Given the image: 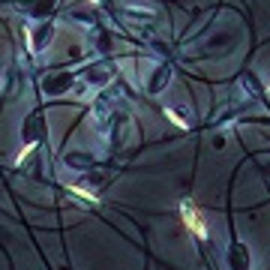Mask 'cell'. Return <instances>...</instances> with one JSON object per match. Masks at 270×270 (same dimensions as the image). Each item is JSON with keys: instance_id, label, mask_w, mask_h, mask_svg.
I'll list each match as a JSON object with an SVG mask.
<instances>
[{"instance_id": "1", "label": "cell", "mask_w": 270, "mask_h": 270, "mask_svg": "<svg viewBox=\"0 0 270 270\" xmlns=\"http://www.w3.org/2000/svg\"><path fill=\"white\" fill-rule=\"evenodd\" d=\"M180 219H183V225H186L192 234L198 237V240H207V225H204L198 207L189 201V198H186V201H180Z\"/></svg>"}, {"instance_id": "2", "label": "cell", "mask_w": 270, "mask_h": 270, "mask_svg": "<svg viewBox=\"0 0 270 270\" xmlns=\"http://www.w3.org/2000/svg\"><path fill=\"white\" fill-rule=\"evenodd\" d=\"M69 192H72L75 198H81V201H90V204H96V207H99V195H96V192H90V189H84V186H75V183H72V186H69Z\"/></svg>"}, {"instance_id": "3", "label": "cell", "mask_w": 270, "mask_h": 270, "mask_svg": "<svg viewBox=\"0 0 270 270\" xmlns=\"http://www.w3.org/2000/svg\"><path fill=\"white\" fill-rule=\"evenodd\" d=\"M162 114L168 117V120H171V123H174V126H177V129H180V132H186V129H189V123H186V120H183V117H180V114H177L174 108H165Z\"/></svg>"}, {"instance_id": "4", "label": "cell", "mask_w": 270, "mask_h": 270, "mask_svg": "<svg viewBox=\"0 0 270 270\" xmlns=\"http://www.w3.org/2000/svg\"><path fill=\"white\" fill-rule=\"evenodd\" d=\"M33 150H36V141H30V144H27V147H24V150H21V153L15 156V165H24V159H27V156H30Z\"/></svg>"}, {"instance_id": "5", "label": "cell", "mask_w": 270, "mask_h": 270, "mask_svg": "<svg viewBox=\"0 0 270 270\" xmlns=\"http://www.w3.org/2000/svg\"><path fill=\"white\" fill-rule=\"evenodd\" d=\"M264 90H267V93H270V84H267V87H264Z\"/></svg>"}, {"instance_id": "6", "label": "cell", "mask_w": 270, "mask_h": 270, "mask_svg": "<svg viewBox=\"0 0 270 270\" xmlns=\"http://www.w3.org/2000/svg\"><path fill=\"white\" fill-rule=\"evenodd\" d=\"M90 3H96V0H90Z\"/></svg>"}]
</instances>
